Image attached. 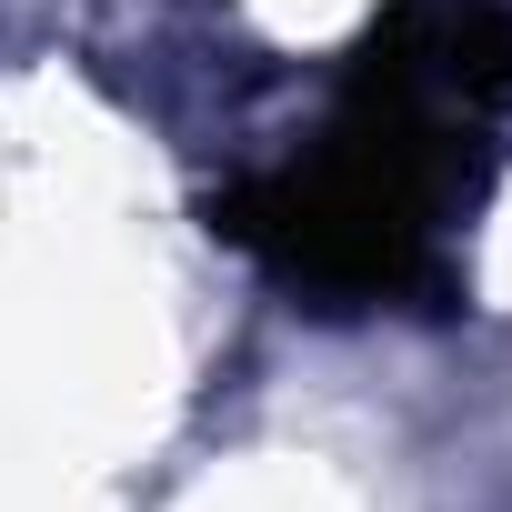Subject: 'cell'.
Instances as JSON below:
<instances>
[{
	"label": "cell",
	"instance_id": "6da1fadb",
	"mask_svg": "<svg viewBox=\"0 0 512 512\" xmlns=\"http://www.w3.org/2000/svg\"><path fill=\"white\" fill-rule=\"evenodd\" d=\"M512 111L502 0H392L342 71V111L312 161H282L211 201L221 241L272 262L332 312L442 292L452 231L492 181V121Z\"/></svg>",
	"mask_w": 512,
	"mask_h": 512
}]
</instances>
